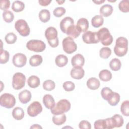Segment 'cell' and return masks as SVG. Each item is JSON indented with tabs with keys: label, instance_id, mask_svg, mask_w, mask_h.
<instances>
[{
	"label": "cell",
	"instance_id": "obj_1",
	"mask_svg": "<svg viewBox=\"0 0 129 129\" xmlns=\"http://www.w3.org/2000/svg\"><path fill=\"white\" fill-rule=\"evenodd\" d=\"M128 50L127 39L123 37H119L115 42V45L114 47V52L116 55L122 57L125 55Z\"/></svg>",
	"mask_w": 129,
	"mask_h": 129
},
{
	"label": "cell",
	"instance_id": "obj_2",
	"mask_svg": "<svg viewBox=\"0 0 129 129\" xmlns=\"http://www.w3.org/2000/svg\"><path fill=\"white\" fill-rule=\"evenodd\" d=\"M71 104L69 100L63 99L60 100L51 108V112L53 115H58L68 112L71 109Z\"/></svg>",
	"mask_w": 129,
	"mask_h": 129
},
{
	"label": "cell",
	"instance_id": "obj_3",
	"mask_svg": "<svg viewBox=\"0 0 129 129\" xmlns=\"http://www.w3.org/2000/svg\"><path fill=\"white\" fill-rule=\"evenodd\" d=\"M45 36L49 45L53 48L56 47L59 44L57 38V31L53 27L47 28L45 31Z\"/></svg>",
	"mask_w": 129,
	"mask_h": 129
},
{
	"label": "cell",
	"instance_id": "obj_4",
	"mask_svg": "<svg viewBox=\"0 0 129 129\" xmlns=\"http://www.w3.org/2000/svg\"><path fill=\"white\" fill-rule=\"evenodd\" d=\"M98 39L102 45L104 46H108L111 44L113 42V38L110 34L109 30L103 27L99 29L97 32Z\"/></svg>",
	"mask_w": 129,
	"mask_h": 129
},
{
	"label": "cell",
	"instance_id": "obj_5",
	"mask_svg": "<svg viewBox=\"0 0 129 129\" xmlns=\"http://www.w3.org/2000/svg\"><path fill=\"white\" fill-rule=\"evenodd\" d=\"M26 47L29 50L36 52H41L45 49L46 44L41 40L32 39L27 42Z\"/></svg>",
	"mask_w": 129,
	"mask_h": 129
},
{
	"label": "cell",
	"instance_id": "obj_6",
	"mask_svg": "<svg viewBox=\"0 0 129 129\" xmlns=\"http://www.w3.org/2000/svg\"><path fill=\"white\" fill-rule=\"evenodd\" d=\"M15 28L19 34L23 37L28 36L30 32V28L27 22L23 19H19L15 22Z\"/></svg>",
	"mask_w": 129,
	"mask_h": 129
},
{
	"label": "cell",
	"instance_id": "obj_7",
	"mask_svg": "<svg viewBox=\"0 0 129 129\" xmlns=\"http://www.w3.org/2000/svg\"><path fill=\"white\" fill-rule=\"evenodd\" d=\"M16 104L14 96L10 93L3 94L0 97V105L5 108L10 109L13 107Z\"/></svg>",
	"mask_w": 129,
	"mask_h": 129
},
{
	"label": "cell",
	"instance_id": "obj_8",
	"mask_svg": "<svg viewBox=\"0 0 129 129\" xmlns=\"http://www.w3.org/2000/svg\"><path fill=\"white\" fill-rule=\"evenodd\" d=\"M26 77L22 73H15L12 79V86L15 90H20L25 85Z\"/></svg>",
	"mask_w": 129,
	"mask_h": 129
},
{
	"label": "cell",
	"instance_id": "obj_9",
	"mask_svg": "<svg viewBox=\"0 0 129 129\" xmlns=\"http://www.w3.org/2000/svg\"><path fill=\"white\" fill-rule=\"evenodd\" d=\"M62 45L63 51L68 54H72L77 49V45L74 39L69 36L63 39Z\"/></svg>",
	"mask_w": 129,
	"mask_h": 129
},
{
	"label": "cell",
	"instance_id": "obj_10",
	"mask_svg": "<svg viewBox=\"0 0 129 129\" xmlns=\"http://www.w3.org/2000/svg\"><path fill=\"white\" fill-rule=\"evenodd\" d=\"M42 111V106L38 101H34L27 108V113L31 117H35Z\"/></svg>",
	"mask_w": 129,
	"mask_h": 129
},
{
	"label": "cell",
	"instance_id": "obj_11",
	"mask_svg": "<svg viewBox=\"0 0 129 129\" xmlns=\"http://www.w3.org/2000/svg\"><path fill=\"white\" fill-rule=\"evenodd\" d=\"M82 40L87 44H96L99 42L97 32L86 31L82 35Z\"/></svg>",
	"mask_w": 129,
	"mask_h": 129
},
{
	"label": "cell",
	"instance_id": "obj_12",
	"mask_svg": "<svg viewBox=\"0 0 129 129\" xmlns=\"http://www.w3.org/2000/svg\"><path fill=\"white\" fill-rule=\"evenodd\" d=\"M12 62L13 64L15 67L18 68H22L26 64L27 57L23 53H16L13 56Z\"/></svg>",
	"mask_w": 129,
	"mask_h": 129
},
{
	"label": "cell",
	"instance_id": "obj_13",
	"mask_svg": "<svg viewBox=\"0 0 129 129\" xmlns=\"http://www.w3.org/2000/svg\"><path fill=\"white\" fill-rule=\"evenodd\" d=\"M74 25V21L73 18L70 17H67L62 19L60 23V29L61 31L67 33V32Z\"/></svg>",
	"mask_w": 129,
	"mask_h": 129
},
{
	"label": "cell",
	"instance_id": "obj_14",
	"mask_svg": "<svg viewBox=\"0 0 129 129\" xmlns=\"http://www.w3.org/2000/svg\"><path fill=\"white\" fill-rule=\"evenodd\" d=\"M70 74L72 78L77 80H80L84 77L85 72L82 67H75L71 70Z\"/></svg>",
	"mask_w": 129,
	"mask_h": 129
},
{
	"label": "cell",
	"instance_id": "obj_15",
	"mask_svg": "<svg viewBox=\"0 0 129 129\" xmlns=\"http://www.w3.org/2000/svg\"><path fill=\"white\" fill-rule=\"evenodd\" d=\"M31 93L28 90H24L19 93L18 98L20 101L23 104H26L29 102L31 99Z\"/></svg>",
	"mask_w": 129,
	"mask_h": 129
},
{
	"label": "cell",
	"instance_id": "obj_16",
	"mask_svg": "<svg viewBox=\"0 0 129 129\" xmlns=\"http://www.w3.org/2000/svg\"><path fill=\"white\" fill-rule=\"evenodd\" d=\"M85 63V58L84 56L78 53L75 55L71 59L72 65L74 67H82Z\"/></svg>",
	"mask_w": 129,
	"mask_h": 129
},
{
	"label": "cell",
	"instance_id": "obj_17",
	"mask_svg": "<svg viewBox=\"0 0 129 129\" xmlns=\"http://www.w3.org/2000/svg\"><path fill=\"white\" fill-rule=\"evenodd\" d=\"M113 11V7L109 4H105L103 5L100 9L99 12L101 16L105 17L110 16Z\"/></svg>",
	"mask_w": 129,
	"mask_h": 129
},
{
	"label": "cell",
	"instance_id": "obj_18",
	"mask_svg": "<svg viewBox=\"0 0 129 129\" xmlns=\"http://www.w3.org/2000/svg\"><path fill=\"white\" fill-rule=\"evenodd\" d=\"M43 103L47 109L52 108L55 104L53 97L50 94H46L43 96Z\"/></svg>",
	"mask_w": 129,
	"mask_h": 129
},
{
	"label": "cell",
	"instance_id": "obj_19",
	"mask_svg": "<svg viewBox=\"0 0 129 129\" xmlns=\"http://www.w3.org/2000/svg\"><path fill=\"white\" fill-rule=\"evenodd\" d=\"M89 22L87 19L81 18L78 20L76 26L80 30L81 32L85 33L89 28Z\"/></svg>",
	"mask_w": 129,
	"mask_h": 129
},
{
	"label": "cell",
	"instance_id": "obj_20",
	"mask_svg": "<svg viewBox=\"0 0 129 129\" xmlns=\"http://www.w3.org/2000/svg\"><path fill=\"white\" fill-rule=\"evenodd\" d=\"M100 83L98 79L92 77L89 78L87 81V86L89 89L92 90H97L100 87Z\"/></svg>",
	"mask_w": 129,
	"mask_h": 129
},
{
	"label": "cell",
	"instance_id": "obj_21",
	"mask_svg": "<svg viewBox=\"0 0 129 129\" xmlns=\"http://www.w3.org/2000/svg\"><path fill=\"white\" fill-rule=\"evenodd\" d=\"M12 116L17 120L22 119L24 117V112L23 109L20 107L14 108L12 111Z\"/></svg>",
	"mask_w": 129,
	"mask_h": 129
},
{
	"label": "cell",
	"instance_id": "obj_22",
	"mask_svg": "<svg viewBox=\"0 0 129 129\" xmlns=\"http://www.w3.org/2000/svg\"><path fill=\"white\" fill-rule=\"evenodd\" d=\"M27 83L28 86L32 88H35L38 87L40 84V79L36 76H31L29 77L27 80Z\"/></svg>",
	"mask_w": 129,
	"mask_h": 129
},
{
	"label": "cell",
	"instance_id": "obj_23",
	"mask_svg": "<svg viewBox=\"0 0 129 129\" xmlns=\"http://www.w3.org/2000/svg\"><path fill=\"white\" fill-rule=\"evenodd\" d=\"M68 62V58L67 56L63 54L58 55L55 59V62L57 66L63 67L66 66Z\"/></svg>",
	"mask_w": 129,
	"mask_h": 129
},
{
	"label": "cell",
	"instance_id": "obj_24",
	"mask_svg": "<svg viewBox=\"0 0 129 129\" xmlns=\"http://www.w3.org/2000/svg\"><path fill=\"white\" fill-rule=\"evenodd\" d=\"M66 115L64 113L58 115H54L52 117V121L53 122L57 125H60L63 124L66 121Z\"/></svg>",
	"mask_w": 129,
	"mask_h": 129
},
{
	"label": "cell",
	"instance_id": "obj_25",
	"mask_svg": "<svg viewBox=\"0 0 129 129\" xmlns=\"http://www.w3.org/2000/svg\"><path fill=\"white\" fill-rule=\"evenodd\" d=\"M43 61L42 57L41 55L35 54L32 56L29 59V64L32 67H37L40 65Z\"/></svg>",
	"mask_w": 129,
	"mask_h": 129
},
{
	"label": "cell",
	"instance_id": "obj_26",
	"mask_svg": "<svg viewBox=\"0 0 129 129\" xmlns=\"http://www.w3.org/2000/svg\"><path fill=\"white\" fill-rule=\"evenodd\" d=\"M38 16L40 20L42 22L46 23L48 22L50 19V13L49 10L43 9L40 11Z\"/></svg>",
	"mask_w": 129,
	"mask_h": 129
},
{
	"label": "cell",
	"instance_id": "obj_27",
	"mask_svg": "<svg viewBox=\"0 0 129 129\" xmlns=\"http://www.w3.org/2000/svg\"><path fill=\"white\" fill-rule=\"evenodd\" d=\"M99 77L103 82H108L112 78V74L108 70H102L99 72Z\"/></svg>",
	"mask_w": 129,
	"mask_h": 129
},
{
	"label": "cell",
	"instance_id": "obj_28",
	"mask_svg": "<svg viewBox=\"0 0 129 129\" xmlns=\"http://www.w3.org/2000/svg\"><path fill=\"white\" fill-rule=\"evenodd\" d=\"M104 23V19L101 15H96L94 16L91 20V23L93 27L99 28L101 27Z\"/></svg>",
	"mask_w": 129,
	"mask_h": 129
},
{
	"label": "cell",
	"instance_id": "obj_29",
	"mask_svg": "<svg viewBox=\"0 0 129 129\" xmlns=\"http://www.w3.org/2000/svg\"><path fill=\"white\" fill-rule=\"evenodd\" d=\"M114 92L109 87H104L102 89L101 91V95L102 97L105 100L108 101L113 96Z\"/></svg>",
	"mask_w": 129,
	"mask_h": 129
},
{
	"label": "cell",
	"instance_id": "obj_30",
	"mask_svg": "<svg viewBox=\"0 0 129 129\" xmlns=\"http://www.w3.org/2000/svg\"><path fill=\"white\" fill-rule=\"evenodd\" d=\"M109 67L112 71H117L121 68V62L120 60L117 58H113L109 62Z\"/></svg>",
	"mask_w": 129,
	"mask_h": 129
},
{
	"label": "cell",
	"instance_id": "obj_31",
	"mask_svg": "<svg viewBox=\"0 0 129 129\" xmlns=\"http://www.w3.org/2000/svg\"><path fill=\"white\" fill-rule=\"evenodd\" d=\"M25 8V4L20 1H14L12 6V9L15 12H20L23 11Z\"/></svg>",
	"mask_w": 129,
	"mask_h": 129
},
{
	"label": "cell",
	"instance_id": "obj_32",
	"mask_svg": "<svg viewBox=\"0 0 129 129\" xmlns=\"http://www.w3.org/2000/svg\"><path fill=\"white\" fill-rule=\"evenodd\" d=\"M42 86L44 90L48 91H50L55 88V83L51 80H46L43 82Z\"/></svg>",
	"mask_w": 129,
	"mask_h": 129
},
{
	"label": "cell",
	"instance_id": "obj_33",
	"mask_svg": "<svg viewBox=\"0 0 129 129\" xmlns=\"http://www.w3.org/2000/svg\"><path fill=\"white\" fill-rule=\"evenodd\" d=\"M111 54V50L107 47H103L99 51V55L100 57L104 59L108 58Z\"/></svg>",
	"mask_w": 129,
	"mask_h": 129
},
{
	"label": "cell",
	"instance_id": "obj_34",
	"mask_svg": "<svg viewBox=\"0 0 129 129\" xmlns=\"http://www.w3.org/2000/svg\"><path fill=\"white\" fill-rule=\"evenodd\" d=\"M3 18L6 22L11 23L14 19V15L11 11L7 10L3 13Z\"/></svg>",
	"mask_w": 129,
	"mask_h": 129
},
{
	"label": "cell",
	"instance_id": "obj_35",
	"mask_svg": "<svg viewBox=\"0 0 129 129\" xmlns=\"http://www.w3.org/2000/svg\"><path fill=\"white\" fill-rule=\"evenodd\" d=\"M119 10L123 13H128L129 12V2L128 0H123L119 2L118 4Z\"/></svg>",
	"mask_w": 129,
	"mask_h": 129
},
{
	"label": "cell",
	"instance_id": "obj_36",
	"mask_svg": "<svg viewBox=\"0 0 129 129\" xmlns=\"http://www.w3.org/2000/svg\"><path fill=\"white\" fill-rule=\"evenodd\" d=\"M114 120L115 127H120L122 126L123 124V118L122 116L118 114H114L112 116Z\"/></svg>",
	"mask_w": 129,
	"mask_h": 129
},
{
	"label": "cell",
	"instance_id": "obj_37",
	"mask_svg": "<svg viewBox=\"0 0 129 129\" xmlns=\"http://www.w3.org/2000/svg\"><path fill=\"white\" fill-rule=\"evenodd\" d=\"M17 36L15 34L10 32L6 34L5 37V41L7 43L9 44H12L15 43L17 41Z\"/></svg>",
	"mask_w": 129,
	"mask_h": 129
},
{
	"label": "cell",
	"instance_id": "obj_38",
	"mask_svg": "<svg viewBox=\"0 0 129 129\" xmlns=\"http://www.w3.org/2000/svg\"><path fill=\"white\" fill-rule=\"evenodd\" d=\"M10 58L9 52L5 50H1V56H0V63L5 64L7 63Z\"/></svg>",
	"mask_w": 129,
	"mask_h": 129
},
{
	"label": "cell",
	"instance_id": "obj_39",
	"mask_svg": "<svg viewBox=\"0 0 129 129\" xmlns=\"http://www.w3.org/2000/svg\"><path fill=\"white\" fill-rule=\"evenodd\" d=\"M120 111L122 114L126 116H129V101L128 100L124 101L121 105Z\"/></svg>",
	"mask_w": 129,
	"mask_h": 129
},
{
	"label": "cell",
	"instance_id": "obj_40",
	"mask_svg": "<svg viewBox=\"0 0 129 129\" xmlns=\"http://www.w3.org/2000/svg\"><path fill=\"white\" fill-rule=\"evenodd\" d=\"M120 95L117 92H114L112 97L107 101L111 106H116L120 101Z\"/></svg>",
	"mask_w": 129,
	"mask_h": 129
},
{
	"label": "cell",
	"instance_id": "obj_41",
	"mask_svg": "<svg viewBox=\"0 0 129 129\" xmlns=\"http://www.w3.org/2000/svg\"><path fill=\"white\" fill-rule=\"evenodd\" d=\"M62 87L65 91L70 92L74 90L75 88V85L73 82L66 81L63 83Z\"/></svg>",
	"mask_w": 129,
	"mask_h": 129
},
{
	"label": "cell",
	"instance_id": "obj_42",
	"mask_svg": "<svg viewBox=\"0 0 129 129\" xmlns=\"http://www.w3.org/2000/svg\"><path fill=\"white\" fill-rule=\"evenodd\" d=\"M66 9L63 7H57L53 12V15L56 17H61L66 13Z\"/></svg>",
	"mask_w": 129,
	"mask_h": 129
},
{
	"label": "cell",
	"instance_id": "obj_43",
	"mask_svg": "<svg viewBox=\"0 0 129 129\" xmlns=\"http://www.w3.org/2000/svg\"><path fill=\"white\" fill-rule=\"evenodd\" d=\"M95 129H104L105 128V119H98L94 122Z\"/></svg>",
	"mask_w": 129,
	"mask_h": 129
},
{
	"label": "cell",
	"instance_id": "obj_44",
	"mask_svg": "<svg viewBox=\"0 0 129 129\" xmlns=\"http://www.w3.org/2000/svg\"><path fill=\"white\" fill-rule=\"evenodd\" d=\"M105 128L111 129L115 127L114 122L112 117L107 118L105 119Z\"/></svg>",
	"mask_w": 129,
	"mask_h": 129
},
{
	"label": "cell",
	"instance_id": "obj_45",
	"mask_svg": "<svg viewBox=\"0 0 129 129\" xmlns=\"http://www.w3.org/2000/svg\"><path fill=\"white\" fill-rule=\"evenodd\" d=\"M79 127L81 129H91V123L87 120H83L81 121L79 124Z\"/></svg>",
	"mask_w": 129,
	"mask_h": 129
},
{
	"label": "cell",
	"instance_id": "obj_46",
	"mask_svg": "<svg viewBox=\"0 0 129 129\" xmlns=\"http://www.w3.org/2000/svg\"><path fill=\"white\" fill-rule=\"evenodd\" d=\"M10 1L9 0H2L0 3V9L4 11H7L10 8Z\"/></svg>",
	"mask_w": 129,
	"mask_h": 129
},
{
	"label": "cell",
	"instance_id": "obj_47",
	"mask_svg": "<svg viewBox=\"0 0 129 129\" xmlns=\"http://www.w3.org/2000/svg\"><path fill=\"white\" fill-rule=\"evenodd\" d=\"M51 1L48 0H39L38 3L40 5L42 6H47L50 4Z\"/></svg>",
	"mask_w": 129,
	"mask_h": 129
},
{
	"label": "cell",
	"instance_id": "obj_48",
	"mask_svg": "<svg viewBox=\"0 0 129 129\" xmlns=\"http://www.w3.org/2000/svg\"><path fill=\"white\" fill-rule=\"evenodd\" d=\"M30 128H42V127L38 124H34L30 127Z\"/></svg>",
	"mask_w": 129,
	"mask_h": 129
},
{
	"label": "cell",
	"instance_id": "obj_49",
	"mask_svg": "<svg viewBox=\"0 0 129 129\" xmlns=\"http://www.w3.org/2000/svg\"><path fill=\"white\" fill-rule=\"evenodd\" d=\"M105 1H104V0H103V1H93V2L95 4H97V5H100V4L103 3Z\"/></svg>",
	"mask_w": 129,
	"mask_h": 129
},
{
	"label": "cell",
	"instance_id": "obj_50",
	"mask_svg": "<svg viewBox=\"0 0 129 129\" xmlns=\"http://www.w3.org/2000/svg\"><path fill=\"white\" fill-rule=\"evenodd\" d=\"M56 2L59 5H62L63 3L65 2V1H56Z\"/></svg>",
	"mask_w": 129,
	"mask_h": 129
}]
</instances>
